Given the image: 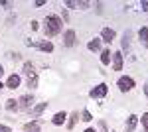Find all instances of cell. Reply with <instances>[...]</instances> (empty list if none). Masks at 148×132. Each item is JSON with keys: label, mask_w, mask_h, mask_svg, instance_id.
<instances>
[{"label": "cell", "mask_w": 148, "mask_h": 132, "mask_svg": "<svg viewBox=\"0 0 148 132\" xmlns=\"http://www.w3.org/2000/svg\"><path fill=\"white\" fill-rule=\"evenodd\" d=\"M61 18L56 16V14H47L46 20H44V34H46V38H53L57 34L61 32Z\"/></svg>", "instance_id": "obj_1"}, {"label": "cell", "mask_w": 148, "mask_h": 132, "mask_svg": "<svg viewBox=\"0 0 148 132\" xmlns=\"http://www.w3.org/2000/svg\"><path fill=\"white\" fill-rule=\"evenodd\" d=\"M116 87H119L121 93H128V91L134 89V79L128 77V75H123V77H119V81H116Z\"/></svg>", "instance_id": "obj_2"}, {"label": "cell", "mask_w": 148, "mask_h": 132, "mask_svg": "<svg viewBox=\"0 0 148 132\" xmlns=\"http://www.w3.org/2000/svg\"><path fill=\"white\" fill-rule=\"evenodd\" d=\"M107 93H109V85H107V83H99L97 87H93L91 91H89V97H91V99H103Z\"/></svg>", "instance_id": "obj_3"}, {"label": "cell", "mask_w": 148, "mask_h": 132, "mask_svg": "<svg viewBox=\"0 0 148 132\" xmlns=\"http://www.w3.org/2000/svg\"><path fill=\"white\" fill-rule=\"evenodd\" d=\"M18 107H20V110H30L34 107V97L32 95H22L18 99Z\"/></svg>", "instance_id": "obj_4"}, {"label": "cell", "mask_w": 148, "mask_h": 132, "mask_svg": "<svg viewBox=\"0 0 148 132\" xmlns=\"http://www.w3.org/2000/svg\"><path fill=\"white\" fill-rule=\"evenodd\" d=\"M28 45H32V47H38V49H42V51H46V53H51L53 51V44L49 42V40H42V42H38V44H32V42H26Z\"/></svg>", "instance_id": "obj_5"}, {"label": "cell", "mask_w": 148, "mask_h": 132, "mask_svg": "<svg viewBox=\"0 0 148 132\" xmlns=\"http://www.w3.org/2000/svg\"><path fill=\"white\" fill-rule=\"evenodd\" d=\"M114 38H116L114 30H111V28H103V32H101V42H105V44H113Z\"/></svg>", "instance_id": "obj_6"}, {"label": "cell", "mask_w": 148, "mask_h": 132, "mask_svg": "<svg viewBox=\"0 0 148 132\" xmlns=\"http://www.w3.org/2000/svg\"><path fill=\"white\" fill-rule=\"evenodd\" d=\"M75 42H77V36H75L73 30H67V32L63 34V45H65V47H73Z\"/></svg>", "instance_id": "obj_7"}, {"label": "cell", "mask_w": 148, "mask_h": 132, "mask_svg": "<svg viewBox=\"0 0 148 132\" xmlns=\"http://www.w3.org/2000/svg\"><path fill=\"white\" fill-rule=\"evenodd\" d=\"M123 63H125L123 51H114L113 53V71H121L123 69Z\"/></svg>", "instance_id": "obj_8"}, {"label": "cell", "mask_w": 148, "mask_h": 132, "mask_svg": "<svg viewBox=\"0 0 148 132\" xmlns=\"http://www.w3.org/2000/svg\"><path fill=\"white\" fill-rule=\"evenodd\" d=\"M136 124H138V116L136 114H130V116L126 118V122H125V132H134Z\"/></svg>", "instance_id": "obj_9"}, {"label": "cell", "mask_w": 148, "mask_h": 132, "mask_svg": "<svg viewBox=\"0 0 148 132\" xmlns=\"http://www.w3.org/2000/svg\"><path fill=\"white\" fill-rule=\"evenodd\" d=\"M47 109V103H40V105H36L30 109V114H32V118H40L42 116V112Z\"/></svg>", "instance_id": "obj_10"}, {"label": "cell", "mask_w": 148, "mask_h": 132, "mask_svg": "<svg viewBox=\"0 0 148 132\" xmlns=\"http://www.w3.org/2000/svg\"><path fill=\"white\" fill-rule=\"evenodd\" d=\"M65 120H67V112H56V114H53V118H51V122H53L56 126L65 124Z\"/></svg>", "instance_id": "obj_11"}, {"label": "cell", "mask_w": 148, "mask_h": 132, "mask_svg": "<svg viewBox=\"0 0 148 132\" xmlns=\"http://www.w3.org/2000/svg\"><path fill=\"white\" fill-rule=\"evenodd\" d=\"M138 40H140V44L144 45V47H148V28L146 26H142L138 30Z\"/></svg>", "instance_id": "obj_12"}, {"label": "cell", "mask_w": 148, "mask_h": 132, "mask_svg": "<svg viewBox=\"0 0 148 132\" xmlns=\"http://www.w3.org/2000/svg\"><path fill=\"white\" fill-rule=\"evenodd\" d=\"M22 73L26 75V77L30 79V77H34L36 75V69H34V65H32V61H26L24 63V67H22Z\"/></svg>", "instance_id": "obj_13"}, {"label": "cell", "mask_w": 148, "mask_h": 132, "mask_svg": "<svg viewBox=\"0 0 148 132\" xmlns=\"http://www.w3.org/2000/svg\"><path fill=\"white\" fill-rule=\"evenodd\" d=\"M6 87H8V89H18V87H20V77H18L16 73H14V75H10V77H8V81H6Z\"/></svg>", "instance_id": "obj_14"}, {"label": "cell", "mask_w": 148, "mask_h": 132, "mask_svg": "<svg viewBox=\"0 0 148 132\" xmlns=\"http://www.w3.org/2000/svg\"><path fill=\"white\" fill-rule=\"evenodd\" d=\"M101 38H95V40H91L89 44H87V47H89V51H99L101 49Z\"/></svg>", "instance_id": "obj_15"}, {"label": "cell", "mask_w": 148, "mask_h": 132, "mask_svg": "<svg viewBox=\"0 0 148 132\" xmlns=\"http://www.w3.org/2000/svg\"><path fill=\"white\" fill-rule=\"evenodd\" d=\"M24 130H26V132H40V120L28 122V124L24 126Z\"/></svg>", "instance_id": "obj_16"}, {"label": "cell", "mask_w": 148, "mask_h": 132, "mask_svg": "<svg viewBox=\"0 0 148 132\" xmlns=\"http://www.w3.org/2000/svg\"><path fill=\"white\" fill-rule=\"evenodd\" d=\"M6 110H8V112H16V110H20L18 101H16V99H8V101H6Z\"/></svg>", "instance_id": "obj_17"}, {"label": "cell", "mask_w": 148, "mask_h": 132, "mask_svg": "<svg viewBox=\"0 0 148 132\" xmlns=\"http://www.w3.org/2000/svg\"><path fill=\"white\" fill-rule=\"evenodd\" d=\"M111 57H113L111 49H103L101 51V63L103 65H109V63H111Z\"/></svg>", "instance_id": "obj_18"}, {"label": "cell", "mask_w": 148, "mask_h": 132, "mask_svg": "<svg viewBox=\"0 0 148 132\" xmlns=\"http://www.w3.org/2000/svg\"><path fill=\"white\" fill-rule=\"evenodd\" d=\"M77 120H79V112H73V114H71V120L67 122V128H69V130L75 126V122H77Z\"/></svg>", "instance_id": "obj_19"}, {"label": "cell", "mask_w": 148, "mask_h": 132, "mask_svg": "<svg viewBox=\"0 0 148 132\" xmlns=\"http://www.w3.org/2000/svg\"><path fill=\"white\" fill-rule=\"evenodd\" d=\"M128 45H130V32H125V36H123V49H128Z\"/></svg>", "instance_id": "obj_20"}, {"label": "cell", "mask_w": 148, "mask_h": 132, "mask_svg": "<svg viewBox=\"0 0 148 132\" xmlns=\"http://www.w3.org/2000/svg\"><path fill=\"white\" fill-rule=\"evenodd\" d=\"M81 120H85V122H91V120H93L91 112H89V110H87V109H85V110H83V112H81Z\"/></svg>", "instance_id": "obj_21"}, {"label": "cell", "mask_w": 148, "mask_h": 132, "mask_svg": "<svg viewBox=\"0 0 148 132\" xmlns=\"http://www.w3.org/2000/svg\"><path fill=\"white\" fill-rule=\"evenodd\" d=\"M28 87H30V89H36V87H38V73H36L34 77L28 79Z\"/></svg>", "instance_id": "obj_22"}, {"label": "cell", "mask_w": 148, "mask_h": 132, "mask_svg": "<svg viewBox=\"0 0 148 132\" xmlns=\"http://www.w3.org/2000/svg\"><path fill=\"white\" fill-rule=\"evenodd\" d=\"M77 6H79L81 10H87V8L91 6V2H87V0H81V2H77Z\"/></svg>", "instance_id": "obj_23"}, {"label": "cell", "mask_w": 148, "mask_h": 132, "mask_svg": "<svg viewBox=\"0 0 148 132\" xmlns=\"http://www.w3.org/2000/svg\"><path fill=\"white\" fill-rule=\"evenodd\" d=\"M140 120H142V126H144V130L148 132V112H144V114H142V118H140Z\"/></svg>", "instance_id": "obj_24"}, {"label": "cell", "mask_w": 148, "mask_h": 132, "mask_svg": "<svg viewBox=\"0 0 148 132\" xmlns=\"http://www.w3.org/2000/svg\"><path fill=\"white\" fill-rule=\"evenodd\" d=\"M99 132H109V130H107V124H105V120H99Z\"/></svg>", "instance_id": "obj_25"}, {"label": "cell", "mask_w": 148, "mask_h": 132, "mask_svg": "<svg viewBox=\"0 0 148 132\" xmlns=\"http://www.w3.org/2000/svg\"><path fill=\"white\" fill-rule=\"evenodd\" d=\"M0 132H12V128L6 126V124H0Z\"/></svg>", "instance_id": "obj_26"}, {"label": "cell", "mask_w": 148, "mask_h": 132, "mask_svg": "<svg viewBox=\"0 0 148 132\" xmlns=\"http://www.w3.org/2000/svg\"><path fill=\"white\" fill-rule=\"evenodd\" d=\"M65 6H67V8H75V6H77V2H73V0H67V2H65Z\"/></svg>", "instance_id": "obj_27"}, {"label": "cell", "mask_w": 148, "mask_h": 132, "mask_svg": "<svg viewBox=\"0 0 148 132\" xmlns=\"http://www.w3.org/2000/svg\"><path fill=\"white\" fill-rule=\"evenodd\" d=\"M0 6H6V8H10L12 2H8V0H0Z\"/></svg>", "instance_id": "obj_28"}, {"label": "cell", "mask_w": 148, "mask_h": 132, "mask_svg": "<svg viewBox=\"0 0 148 132\" xmlns=\"http://www.w3.org/2000/svg\"><path fill=\"white\" fill-rule=\"evenodd\" d=\"M140 6H142V10H144V12H148V2H142Z\"/></svg>", "instance_id": "obj_29"}, {"label": "cell", "mask_w": 148, "mask_h": 132, "mask_svg": "<svg viewBox=\"0 0 148 132\" xmlns=\"http://www.w3.org/2000/svg\"><path fill=\"white\" fill-rule=\"evenodd\" d=\"M144 95L148 97V83H144Z\"/></svg>", "instance_id": "obj_30"}, {"label": "cell", "mask_w": 148, "mask_h": 132, "mask_svg": "<svg viewBox=\"0 0 148 132\" xmlns=\"http://www.w3.org/2000/svg\"><path fill=\"white\" fill-rule=\"evenodd\" d=\"M2 75H4V67L0 65V77H2Z\"/></svg>", "instance_id": "obj_31"}, {"label": "cell", "mask_w": 148, "mask_h": 132, "mask_svg": "<svg viewBox=\"0 0 148 132\" xmlns=\"http://www.w3.org/2000/svg\"><path fill=\"white\" fill-rule=\"evenodd\" d=\"M85 132H95V130H93V128H87V130H85Z\"/></svg>", "instance_id": "obj_32"}, {"label": "cell", "mask_w": 148, "mask_h": 132, "mask_svg": "<svg viewBox=\"0 0 148 132\" xmlns=\"http://www.w3.org/2000/svg\"><path fill=\"white\" fill-rule=\"evenodd\" d=\"M2 87H6V85H2V81H0V89H2Z\"/></svg>", "instance_id": "obj_33"}]
</instances>
